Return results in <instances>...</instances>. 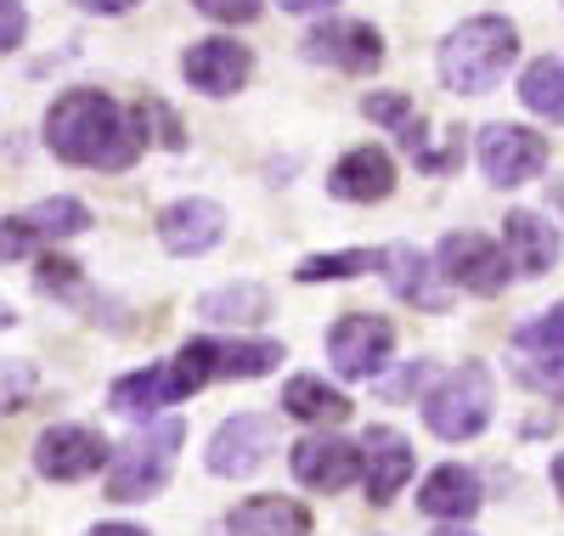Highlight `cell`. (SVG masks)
<instances>
[{
    "label": "cell",
    "mask_w": 564,
    "mask_h": 536,
    "mask_svg": "<svg viewBox=\"0 0 564 536\" xmlns=\"http://www.w3.org/2000/svg\"><path fill=\"white\" fill-rule=\"evenodd\" d=\"M141 119L130 125L124 108L108 90H68L45 114V148L63 164H85V170H124L141 153Z\"/></svg>",
    "instance_id": "1"
},
{
    "label": "cell",
    "mask_w": 564,
    "mask_h": 536,
    "mask_svg": "<svg viewBox=\"0 0 564 536\" xmlns=\"http://www.w3.org/2000/svg\"><path fill=\"white\" fill-rule=\"evenodd\" d=\"M520 57V34H513L508 18H468L463 29L446 34L441 45V79L457 96H486L502 85V74Z\"/></svg>",
    "instance_id": "2"
},
{
    "label": "cell",
    "mask_w": 564,
    "mask_h": 536,
    "mask_svg": "<svg viewBox=\"0 0 564 536\" xmlns=\"http://www.w3.org/2000/svg\"><path fill=\"white\" fill-rule=\"evenodd\" d=\"M181 441H186V424H181V418L148 424L130 447L113 452V463H108V497H113V503H148L153 492H164Z\"/></svg>",
    "instance_id": "3"
},
{
    "label": "cell",
    "mask_w": 564,
    "mask_h": 536,
    "mask_svg": "<svg viewBox=\"0 0 564 536\" xmlns=\"http://www.w3.org/2000/svg\"><path fill=\"white\" fill-rule=\"evenodd\" d=\"M491 407H497L491 373L480 362H463L457 373H446L430 389V401H423V424H430V435H441V441L463 447V441H475V435L491 424Z\"/></svg>",
    "instance_id": "4"
},
{
    "label": "cell",
    "mask_w": 564,
    "mask_h": 536,
    "mask_svg": "<svg viewBox=\"0 0 564 536\" xmlns=\"http://www.w3.org/2000/svg\"><path fill=\"white\" fill-rule=\"evenodd\" d=\"M435 266H441V277L452 288H463V294H486V300L502 294L508 271H513L508 249H497V243L480 237V232H446L441 249H435Z\"/></svg>",
    "instance_id": "5"
},
{
    "label": "cell",
    "mask_w": 564,
    "mask_h": 536,
    "mask_svg": "<svg viewBox=\"0 0 564 536\" xmlns=\"http://www.w3.org/2000/svg\"><path fill=\"white\" fill-rule=\"evenodd\" d=\"M395 351V328L372 311H345L327 328V362L339 378H379Z\"/></svg>",
    "instance_id": "6"
},
{
    "label": "cell",
    "mask_w": 564,
    "mask_h": 536,
    "mask_svg": "<svg viewBox=\"0 0 564 536\" xmlns=\"http://www.w3.org/2000/svg\"><path fill=\"white\" fill-rule=\"evenodd\" d=\"M271 452H276V418H265V412H238V418H226V424L209 435L204 463H209V474H220V480H249Z\"/></svg>",
    "instance_id": "7"
},
{
    "label": "cell",
    "mask_w": 564,
    "mask_h": 536,
    "mask_svg": "<svg viewBox=\"0 0 564 536\" xmlns=\"http://www.w3.org/2000/svg\"><path fill=\"white\" fill-rule=\"evenodd\" d=\"M102 463H113V452H108V441L97 429H85V424H52L34 441V469L45 474V480H90Z\"/></svg>",
    "instance_id": "8"
},
{
    "label": "cell",
    "mask_w": 564,
    "mask_h": 536,
    "mask_svg": "<svg viewBox=\"0 0 564 536\" xmlns=\"http://www.w3.org/2000/svg\"><path fill=\"white\" fill-rule=\"evenodd\" d=\"M547 164V136L525 130V125H486L480 130V170L497 186H525L536 181Z\"/></svg>",
    "instance_id": "9"
},
{
    "label": "cell",
    "mask_w": 564,
    "mask_h": 536,
    "mask_svg": "<svg viewBox=\"0 0 564 536\" xmlns=\"http://www.w3.org/2000/svg\"><path fill=\"white\" fill-rule=\"evenodd\" d=\"M289 469L311 492H345V485H356L367 474V458H361V447L339 441V435H305L289 452Z\"/></svg>",
    "instance_id": "10"
},
{
    "label": "cell",
    "mask_w": 564,
    "mask_h": 536,
    "mask_svg": "<svg viewBox=\"0 0 564 536\" xmlns=\"http://www.w3.org/2000/svg\"><path fill=\"white\" fill-rule=\"evenodd\" d=\"M305 57L339 68V74H372V68L384 63V40H379V29H372V23L334 18V23H322V29L305 34Z\"/></svg>",
    "instance_id": "11"
},
{
    "label": "cell",
    "mask_w": 564,
    "mask_h": 536,
    "mask_svg": "<svg viewBox=\"0 0 564 536\" xmlns=\"http://www.w3.org/2000/svg\"><path fill=\"white\" fill-rule=\"evenodd\" d=\"M181 74L204 96H231V90H243V79L254 74V57H249V45H238V40H193L186 57H181Z\"/></svg>",
    "instance_id": "12"
},
{
    "label": "cell",
    "mask_w": 564,
    "mask_h": 536,
    "mask_svg": "<svg viewBox=\"0 0 564 536\" xmlns=\"http://www.w3.org/2000/svg\"><path fill=\"white\" fill-rule=\"evenodd\" d=\"M90 226V210L79 199H45L29 215H7V260H23L34 243H52V237H79Z\"/></svg>",
    "instance_id": "13"
},
{
    "label": "cell",
    "mask_w": 564,
    "mask_h": 536,
    "mask_svg": "<svg viewBox=\"0 0 564 536\" xmlns=\"http://www.w3.org/2000/svg\"><path fill=\"white\" fill-rule=\"evenodd\" d=\"M361 458H367V474H361L367 503L401 497V485H406L412 469H417V458H412V447H406V435H401V429H384V424L361 435Z\"/></svg>",
    "instance_id": "14"
},
{
    "label": "cell",
    "mask_w": 564,
    "mask_h": 536,
    "mask_svg": "<svg viewBox=\"0 0 564 536\" xmlns=\"http://www.w3.org/2000/svg\"><path fill=\"white\" fill-rule=\"evenodd\" d=\"M220 232H226V210L209 204V199H181V204H170L159 215V243L170 255H181V260L209 255L220 243Z\"/></svg>",
    "instance_id": "15"
},
{
    "label": "cell",
    "mask_w": 564,
    "mask_h": 536,
    "mask_svg": "<svg viewBox=\"0 0 564 536\" xmlns=\"http://www.w3.org/2000/svg\"><path fill=\"white\" fill-rule=\"evenodd\" d=\"M327 192H334V199H345V204H379V199H390V192H395V164H390V153H384V148H350V153L334 164V175H327Z\"/></svg>",
    "instance_id": "16"
},
{
    "label": "cell",
    "mask_w": 564,
    "mask_h": 536,
    "mask_svg": "<svg viewBox=\"0 0 564 536\" xmlns=\"http://www.w3.org/2000/svg\"><path fill=\"white\" fill-rule=\"evenodd\" d=\"M379 271L390 282V294L406 300V305H417V311H446V300H452L446 288L435 282L430 260H423L412 243H390V249H379Z\"/></svg>",
    "instance_id": "17"
},
{
    "label": "cell",
    "mask_w": 564,
    "mask_h": 536,
    "mask_svg": "<svg viewBox=\"0 0 564 536\" xmlns=\"http://www.w3.org/2000/svg\"><path fill=\"white\" fill-rule=\"evenodd\" d=\"M502 249H508V260H513L520 277H542L558 260V226L536 210H513L502 221Z\"/></svg>",
    "instance_id": "18"
},
{
    "label": "cell",
    "mask_w": 564,
    "mask_h": 536,
    "mask_svg": "<svg viewBox=\"0 0 564 536\" xmlns=\"http://www.w3.org/2000/svg\"><path fill=\"white\" fill-rule=\"evenodd\" d=\"M480 508V480L475 469H463V463H441L430 480L417 485V514H430V519H468Z\"/></svg>",
    "instance_id": "19"
},
{
    "label": "cell",
    "mask_w": 564,
    "mask_h": 536,
    "mask_svg": "<svg viewBox=\"0 0 564 536\" xmlns=\"http://www.w3.org/2000/svg\"><path fill=\"white\" fill-rule=\"evenodd\" d=\"M231 536H311V508L294 497H249L226 514Z\"/></svg>",
    "instance_id": "20"
},
{
    "label": "cell",
    "mask_w": 564,
    "mask_h": 536,
    "mask_svg": "<svg viewBox=\"0 0 564 536\" xmlns=\"http://www.w3.org/2000/svg\"><path fill=\"white\" fill-rule=\"evenodd\" d=\"M108 401H113V412H124V418H153L159 407H175V401H181V389H175L170 362H153V367H141V373H124V378L108 389Z\"/></svg>",
    "instance_id": "21"
},
{
    "label": "cell",
    "mask_w": 564,
    "mask_h": 536,
    "mask_svg": "<svg viewBox=\"0 0 564 536\" xmlns=\"http://www.w3.org/2000/svg\"><path fill=\"white\" fill-rule=\"evenodd\" d=\"M289 418H300V424H345L350 418V401L339 396V389H327L316 373H300V378H289L282 384V401H276Z\"/></svg>",
    "instance_id": "22"
},
{
    "label": "cell",
    "mask_w": 564,
    "mask_h": 536,
    "mask_svg": "<svg viewBox=\"0 0 564 536\" xmlns=\"http://www.w3.org/2000/svg\"><path fill=\"white\" fill-rule=\"evenodd\" d=\"M198 317L204 322H220V328H238V322L271 317V300H265L260 282H226V288H215V294L198 300Z\"/></svg>",
    "instance_id": "23"
},
{
    "label": "cell",
    "mask_w": 564,
    "mask_h": 536,
    "mask_svg": "<svg viewBox=\"0 0 564 536\" xmlns=\"http://www.w3.org/2000/svg\"><path fill=\"white\" fill-rule=\"evenodd\" d=\"M520 103H525L536 119L564 125V57H536V63L520 74Z\"/></svg>",
    "instance_id": "24"
},
{
    "label": "cell",
    "mask_w": 564,
    "mask_h": 536,
    "mask_svg": "<svg viewBox=\"0 0 564 536\" xmlns=\"http://www.w3.org/2000/svg\"><path fill=\"white\" fill-rule=\"evenodd\" d=\"M282 362V345L249 339V345H220V378H265Z\"/></svg>",
    "instance_id": "25"
},
{
    "label": "cell",
    "mask_w": 564,
    "mask_h": 536,
    "mask_svg": "<svg viewBox=\"0 0 564 536\" xmlns=\"http://www.w3.org/2000/svg\"><path fill=\"white\" fill-rule=\"evenodd\" d=\"M379 266V255H367V249H345V255H311L300 260V282H345V277H361Z\"/></svg>",
    "instance_id": "26"
},
{
    "label": "cell",
    "mask_w": 564,
    "mask_h": 536,
    "mask_svg": "<svg viewBox=\"0 0 564 536\" xmlns=\"http://www.w3.org/2000/svg\"><path fill=\"white\" fill-rule=\"evenodd\" d=\"M361 114H367L372 125L395 130V136H406V130L423 125V114H412V96H406V90H372V96H361Z\"/></svg>",
    "instance_id": "27"
},
{
    "label": "cell",
    "mask_w": 564,
    "mask_h": 536,
    "mask_svg": "<svg viewBox=\"0 0 564 536\" xmlns=\"http://www.w3.org/2000/svg\"><path fill=\"white\" fill-rule=\"evenodd\" d=\"M520 378L553 407H564V356L558 351H520Z\"/></svg>",
    "instance_id": "28"
},
{
    "label": "cell",
    "mask_w": 564,
    "mask_h": 536,
    "mask_svg": "<svg viewBox=\"0 0 564 536\" xmlns=\"http://www.w3.org/2000/svg\"><path fill=\"white\" fill-rule=\"evenodd\" d=\"M513 345L520 351H564V300L542 317H531L525 328H513Z\"/></svg>",
    "instance_id": "29"
},
{
    "label": "cell",
    "mask_w": 564,
    "mask_h": 536,
    "mask_svg": "<svg viewBox=\"0 0 564 536\" xmlns=\"http://www.w3.org/2000/svg\"><path fill=\"white\" fill-rule=\"evenodd\" d=\"M193 7L204 18H215V23H254L265 0H193Z\"/></svg>",
    "instance_id": "30"
},
{
    "label": "cell",
    "mask_w": 564,
    "mask_h": 536,
    "mask_svg": "<svg viewBox=\"0 0 564 536\" xmlns=\"http://www.w3.org/2000/svg\"><path fill=\"white\" fill-rule=\"evenodd\" d=\"M430 378H435V362H406V373H401V378H384V384H379V396L401 401V396H412V389H423Z\"/></svg>",
    "instance_id": "31"
},
{
    "label": "cell",
    "mask_w": 564,
    "mask_h": 536,
    "mask_svg": "<svg viewBox=\"0 0 564 536\" xmlns=\"http://www.w3.org/2000/svg\"><path fill=\"white\" fill-rule=\"evenodd\" d=\"M23 34H29L23 0H0V45H7V52H18V45H23Z\"/></svg>",
    "instance_id": "32"
},
{
    "label": "cell",
    "mask_w": 564,
    "mask_h": 536,
    "mask_svg": "<svg viewBox=\"0 0 564 536\" xmlns=\"http://www.w3.org/2000/svg\"><path fill=\"white\" fill-rule=\"evenodd\" d=\"M141 114H148L153 125H159V141L164 148H186V136H181V125H175V114L159 103V96H148V103H141Z\"/></svg>",
    "instance_id": "33"
},
{
    "label": "cell",
    "mask_w": 564,
    "mask_h": 536,
    "mask_svg": "<svg viewBox=\"0 0 564 536\" xmlns=\"http://www.w3.org/2000/svg\"><path fill=\"white\" fill-rule=\"evenodd\" d=\"M40 282H45V288H74V282H79V266L45 255V260H40Z\"/></svg>",
    "instance_id": "34"
},
{
    "label": "cell",
    "mask_w": 564,
    "mask_h": 536,
    "mask_svg": "<svg viewBox=\"0 0 564 536\" xmlns=\"http://www.w3.org/2000/svg\"><path fill=\"white\" fill-rule=\"evenodd\" d=\"M79 12H97V18H119V12H130L135 0H74Z\"/></svg>",
    "instance_id": "35"
},
{
    "label": "cell",
    "mask_w": 564,
    "mask_h": 536,
    "mask_svg": "<svg viewBox=\"0 0 564 536\" xmlns=\"http://www.w3.org/2000/svg\"><path fill=\"white\" fill-rule=\"evenodd\" d=\"M339 0H282V12H334Z\"/></svg>",
    "instance_id": "36"
},
{
    "label": "cell",
    "mask_w": 564,
    "mask_h": 536,
    "mask_svg": "<svg viewBox=\"0 0 564 536\" xmlns=\"http://www.w3.org/2000/svg\"><path fill=\"white\" fill-rule=\"evenodd\" d=\"M90 536H148V530H141V525H97Z\"/></svg>",
    "instance_id": "37"
},
{
    "label": "cell",
    "mask_w": 564,
    "mask_h": 536,
    "mask_svg": "<svg viewBox=\"0 0 564 536\" xmlns=\"http://www.w3.org/2000/svg\"><path fill=\"white\" fill-rule=\"evenodd\" d=\"M553 485H558V497H564V458H553Z\"/></svg>",
    "instance_id": "38"
},
{
    "label": "cell",
    "mask_w": 564,
    "mask_h": 536,
    "mask_svg": "<svg viewBox=\"0 0 564 536\" xmlns=\"http://www.w3.org/2000/svg\"><path fill=\"white\" fill-rule=\"evenodd\" d=\"M441 536H475V530H441Z\"/></svg>",
    "instance_id": "39"
}]
</instances>
